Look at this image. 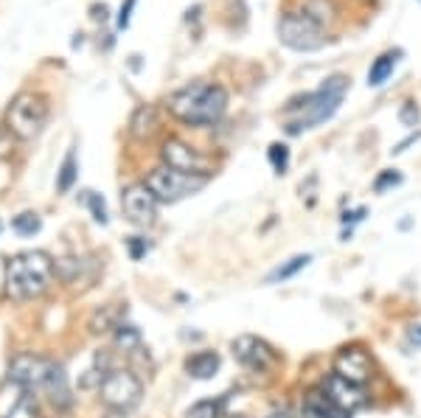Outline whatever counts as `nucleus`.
Returning a JSON list of instances; mask_svg holds the SVG:
<instances>
[{
	"instance_id": "f257e3e1",
	"label": "nucleus",
	"mask_w": 421,
	"mask_h": 418,
	"mask_svg": "<svg viewBox=\"0 0 421 418\" xmlns=\"http://www.w3.org/2000/svg\"><path fill=\"white\" fill-rule=\"evenodd\" d=\"M345 90H348V79L342 74H337V76H329L315 93H304V96L292 99L284 107V115L290 118L287 132L298 135L301 129H312V126L329 121L340 110Z\"/></svg>"
},
{
	"instance_id": "f03ea898",
	"label": "nucleus",
	"mask_w": 421,
	"mask_h": 418,
	"mask_svg": "<svg viewBox=\"0 0 421 418\" xmlns=\"http://www.w3.org/2000/svg\"><path fill=\"white\" fill-rule=\"evenodd\" d=\"M169 112L191 126H208L217 124L225 110H228V90L220 85H205V82H194L180 87L177 93L169 96L166 101Z\"/></svg>"
},
{
	"instance_id": "7ed1b4c3",
	"label": "nucleus",
	"mask_w": 421,
	"mask_h": 418,
	"mask_svg": "<svg viewBox=\"0 0 421 418\" xmlns=\"http://www.w3.org/2000/svg\"><path fill=\"white\" fill-rule=\"evenodd\" d=\"M53 278V261L48 253L42 250H28V253H17L9 258L6 264V295L12 301H31L40 298Z\"/></svg>"
},
{
	"instance_id": "20e7f679",
	"label": "nucleus",
	"mask_w": 421,
	"mask_h": 418,
	"mask_svg": "<svg viewBox=\"0 0 421 418\" xmlns=\"http://www.w3.org/2000/svg\"><path fill=\"white\" fill-rule=\"evenodd\" d=\"M140 396H144V382L135 376V371L129 368H113L104 382L99 385V399L107 410L113 412H129L140 404Z\"/></svg>"
},
{
	"instance_id": "39448f33",
	"label": "nucleus",
	"mask_w": 421,
	"mask_h": 418,
	"mask_svg": "<svg viewBox=\"0 0 421 418\" xmlns=\"http://www.w3.org/2000/svg\"><path fill=\"white\" fill-rule=\"evenodd\" d=\"M278 40L284 42L287 48L292 51H301V53H309V51H317L326 45V34L320 28V20L309 12H290L278 20Z\"/></svg>"
},
{
	"instance_id": "423d86ee",
	"label": "nucleus",
	"mask_w": 421,
	"mask_h": 418,
	"mask_svg": "<svg viewBox=\"0 0 421 418\" xmlns=\"http://www.w3.org/2000/svg\"><path fill=\"white\" fill-rule=\"evenodd\" d=\"M48 101L42 96H34V93H23L12 101L9 112H6V124H9V132L20 141H31L37 137L48 121Z\"/></svg>"
},
{
	"instance_id": "0eeeda50",
	"label": "nucleus",
	"mask_w": 421,
	"mask_h": 418,
	"mask_svg": "<svg viewBox=\"0 0 421 418\" xmlns=\"http://www.w3.org/2000/svg\"><path fill=\"white\" fill-rule=\"evenodd\" d=\"M205 183H208V177L185 174L172 166H160V169L149 172V177H147V188L155 194L158 202H180V199L197 194L199 188H205Z\"/></svg>"
},
{
	"instance_id": "6e6552de",
	"label": "nucleus",
	"mask_w": 421,
	"mask_h": 418,
	"mask_svg": "<svg viewBox=\"0 0 421 418\" xmlns=\"http://www.w3.org/2000/svg\"><path fill=\"white\" fill-rule=\"evenodd\" d=\"M231 348H233V357H236L245 368H250V371H256V374H267V371H272V368L278 365L275 348H272L270 342H264L261 337L242 334V337H236V340L231 342Z\"/></svg>"
},
{
	"instance_id": "1a4fd4ad",
	"label": "nucleus",
	"mask_w": 421,
	"mask_h": 418,
	"mask_svg": "<svg viewBox=\"0 0 421 418\" xmlns=\"http://www.w3.org/2000/svg\"><path fill=\"white\" fill-rule=\"evenodd\" d=\"M121 205H124L126 219L132 225H140V228H149L155 222V217H158V199L147 188V183L126 185L124 194H121Z\"/></svg>"
},
{
	"instance_id": "9d476101",
	"label": "nucleus",
	"mask_w": 421,
	"mask_h": 418,
	"mask_svg": "<svg viewBox=\"0 0 421 418\" xmlns=\"http://www.w3.org/2000/svg\"><path fill=\"white\" fill-rule=\"evenodd\" d=\"M163 155V166H172L177 172H185V174H197V177H208L210 174V160L205 155H199L197 149H191L188 144L177 141V137H169L160 149Z\"/></svg>"
},
{
	"instance_id": "9b49d317",
	"label": "nucleus",
	"mask_w": 421,
	"mask_h": 418,
	"mask_svg": "<svg viewBox=\"0 0 421 418\" xmlns=\"http://www.w3.org/2000/svg\"><path fill=\"white\" fill-rule=\"evenodd\" d=\"M51 368H53L51 360H42V357H34V354H23V357H17L9 365V382L17 385V387H26V390H42L45 382H48Z\"/></svg>"
},
{
	"instance_id": "f8f14e48",
	"label": "nucleus",
	"mask_w": 421,
	"mask_h": 418,
	"mask_svg": "<svg viewBox=\"0 0 421 418\" xmlns=\"http://www.w3.org/2000/svg\"><path fill=\"white\" fill-rule=\"evenodd\" d=\"M334 374H340L342 379L354 382V385H365L374 376V360L368 357V351H363L360 345L342 348L334 357Z\"/></svg>"
},
{
	"instance_id": "ddd939ff",
	"label": "nucleus",
	"mask_w": 421,
	"mask_h": 418,
	"mask_svg": "<svg viewBox=\"0 0 421 418\" xmlns=\"http://www.w3.org/2000/svg\"><path fill=\"white\" fill-rule=\"evenodd\" d=\"M323 390H326L345 412H354V410H360V407L368 404V396H365L363 385L348 382V379H342L340 374H331V376L323 382Z\"/></svg>"
},
{
	"instance_id": "4468645a",
	"label": "nucleus",
	"mask_w": 421,
	"mask_h": 418,
	"mask_svg": "<svg viewBox=\"0 0 421 418\" xmlns=\"http://www.w3.org/2000/svg\"><path fill=\"white\" fill-rule=\"evenodd\" d=\"M301 412H304V418H351V412H345L323 387L306 390V396L301 401Z\"/></svg>"
},
{
	"instance_id": "2eb2a0df",
	"label": "nucleus",
	"mask_w": 421,
	"mask_h": 418,
	"mask_svg": "<svg viewBox=\"0 0 421 418\" xmlns=\"http://www.w3.org/2000/svg\"><path fill=\"white\" fill-rule=\"evenodd\" d=\"M42 390L48 393V399H51L59 410H65V407L74 404V396H70V387H67L65 368H62V365H56V362H53V368H51L48 382H45V387H42Z\"/></svg>"
},
{
	"instance_id": "dca6fc26",
	"label": "nucleus",
	"mask_w": 421,
	"mask_h": 418,
	"mask_svg": "<svg viewBox=\"0 0 421 418\" xmlns=\"http://www.w3.org/2000/svg\"><path fill=\"white\" fill-rule=\"evenodd\" d=\"M220 371V354L217 351H197L185 360V374L191 379H214Z\"/></svg>"
},
{
	"instance_id": "f3484780",
	"label": "nucleus",
	"mask_w": 421,
	"mask_h": 418,
	"mask_svg": "<svg viewBox=\"0 0 421 418\" xmlns=\"http://www.w3.org/2000/svg\"><path fill=\"white\" fill-rule=\"evenodd\" d=\"M0 418H40V404H37V396L26 387H20V393L12 399L9 410L0 412Z\"/></svg>"
},
{
	"instance_id": "a211bd4d",
	"label": "nucleus",
	"mask_w": 421,
	"mask_h": 418,
	"mask_svg": "<svg viewBox=\"0 0 421 418\" xmlns=\"http://www.w3.org/2000/svg\"><path fill=\"white\" fill-rule=\"evenodd\" d=\"M399 56H402V51H388V53H382V56L371 65V71H368V85H371V87H379V85L388 82V76L393 74Z\"/></svg>"
},
{
	"instance_id": "6ab92c4d",
	"label": "nucleus",
	"mask_w": 421,
	"mask_h": 418,
	"mask_svg": "<svg viewBox=\"0 0 421 418\" xmlns=\"http://www.w3.org/2000/svg\"><path fill=\"white\" fill-rule=\"evenodd\" d=\"M76 174H79V166H76V149H67V155H65V160H62V166H59V177H56V188L65 194V191H70L74 188V183H76Z\"/></svg>"
},
{
	"instance_id": "aec40b11",
	"label": "nucleus",
	"mask_w": 421,
	"mask_h": 418,
	"mask_svg": "<svg viewBox=\"0 0 421 418\" xmlns=\"http://www.w3.org/2000/svg\"><path fill=\"white\" fill-rule=\"evenodd\" d=\"M312 261V256H292L287 264H281V267H275L270 275H267V284H275V281H287V278H292V275H298L306 264Z\"/></svg>"
},
{
	"instance_id": "412c9836",
	"label": "nucleus",
	"mask_w": 421,
	"mask_h": 418,
	"mask_svg": "<svg viewBox=\"0 0 421 418\" xmlns=\"http://www.w3.org/2000/svg\"><path fill=\"white\" fill-rule=\"evenodd\" d=\"M225 401L222 399H205V401H197L194 407H188L185 418H225Z\"/></svg>"
},
{
	"instance_id": "4be33fe9",
	"label": "nucleus",
	"mask_w": 421,
	"mask_h": 418,
	"mask_svg": "<svg viewBox=\"0 0 421 418\" xmlns=\"http://www.w3.org/2000/svg\"><path fill=\"white\" fill-rule=\"evenodd\" d=\"M115 345L124 348L126 354L140 351V331H138L135 326H129V323H121V326L115 328Z\"/></svg>"
},
{
	"instance_id": "5701e85b",
	"label": "nucleus",
	"mask_w": 421,
	"mask_h": 418,
	"mask_svg": "<svg viewBox=\"0 0 421 418\" xmlns=\"http://www.w3.org/2000/svg\"><path fill=\"white\" fill-rule=\"evenodd\" d=\"M118 326H121V323H118V312H115V309H110V306L99 309V312L93 315V320H90V328H93L96 334L110 331V328H118Z\"/></svg>"
},
{
	"instance_id": "b1692460",
	"label": "nucleus",
	"mask_w": 421,
	"mask_h": 418,
	"mask_svg": "<svg viewBox=\"0 0 421 418\" xmlns=\"http://www.w3.org/2000/svg\"><path fill=\"white\" fill-rule=\"evenodd\" d=\"M12 228L20 233V236H34V233H40V228H42V219L37 217V214H31V211H26V214H20V217H15V222H12Z\"/></svg>"
},
{
	"instance_id": "393cba45",
	"label": "nucleus",
	"mask_w": 421,
	"mask_h": 418,
	"mask_svg": "<svg viewBox=\"0 0 421 418\" xmlns=\"http://www.w3.org/2000/svg\"><path fill=\"white\" fill-rule=\"evenodd\" d=\"M270 163H272V169L278 172V174H284L287 172V166H290V149L284 147V144H270Z\"/></svg>"
},
{
	"instance_id": "a878e982",
	"label": "nucleus",
	"mask_w": 421,
	"mask_h": 418,
	"mask_svg": "<svg viewBox=\"0 0 421 418\" xmlns=\"http://www.w3.org/2000/svg\"><path fill=\"white\" fill-rule=\"evenodd\" d=\"M88 208H90V214L96 222L107 225V205H104V197L96 194V191H88Z\"/></svg>"
},
{
	"instance_id": "bb28decb",
	"label": "nucleus",
	"mask_w": 421,
	"mask_h": 418,
	"mask_svg": "<svg viewBox=\"0 0 421 418\" xmlns=\"http://www.w3.org/2000/svg\"><path fill=\"white\" fill-rule=\"evenodd\" d=\"M402 183V174L393 169V172H382L379 177H377V183H374V188L382 194V191H388V188H393V185H399Z\"/></svg>"
},
{
	"instance_id": "cd10ccee",
	"label": "nucleus",
	"mask_w": 421,
	"mask_h": 418,
	"mask_svg": "<svg viewBox=\"0 0 421 418\" xmlns=\"http://www.w3.org/2000/svg\"><path fill=\"white\" fill-rule=\"evenodd\" d=\"M399 121H402L404 126H415V124H418V107H415L413 101H404L402 110H399Z\"/></svg>"
},
{
	"instance_id": "c85d7f7f",
	"label": "nucleus",
	"mask_w": 421,
	"mask_h": 418,
	"mask_svg": "<svg viewBox=\"0 0 421 418\" xmlns=\"http://www.w3.org/2000/svg\"><path fill=\"white\" fill-rule=\"evenodd\" d=\"M126 244H129V256H132L135 261H140V258H144V256L149 253V242H147V239H140V236H132Z\"/></svg>"
},
{
	"instance_id": "c756f323",
	"label": "nucleus",
	"mask_w": 421,
	"mask_h": 418,
	"mask_svg": "<svg viewBox=\"0 0 421 418\" xmlns=\"http://www.w3.org/2000/svg\"><path fill=\"white\" fill-rule=\"evenodd\" d=\"M135 3H138V0H126V3L121 6V12H118V28H126V26H129V17H132Z\"/></svg>"
},
{
	"instance_id": "7c9ffc66",
	"label": "nucleus",
	"mask_w": 421,
	"mask_h": 418,
	"mask_svg": "<svg viewBox=\"0 0 421 418\" xmlns=\"http://www.w3.org/2000/svg\"><path fill=\"white\" fill-rule=\"evenodd\" d=\"M407 342L415 345V348H421V323L413 326V328H407Z\"/></svg>"
},
{
	"instance_id": "2f4dec72",
	"label": "nucleus",
	"mask_w": 421,
	"mask_h": 418,
	"mask_svg": "<svg viewBox=\"0 0 421 418\" xmlns=\"http://www.w3.org/2000/svg\"><path fill=\"white\" fill-rule=\"evenodd\" d=\"M365 217V208H357V211H351V214H345L342 217V222H360Z\"/></svg>"
},
{
	"instance_id": "473e14b6",
	"label": "nucleus",
	"mask_w": 421,
	"mask_h": 418,
	"mask_svg": "<svg viewBox=\"0 0 421 418\" xmlns=\"http://www.w3.org/2000/svg\"><path fill=\"white\" fill-rule=\"evenodd\" d=\"M264 418H292L287 410H275V412H270V415H264Z\"/></svg>"
}]
</instances>
